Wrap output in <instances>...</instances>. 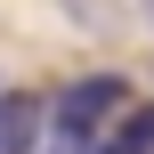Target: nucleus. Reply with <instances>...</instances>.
Wrapping results in <instances>:
<instances>
[{"instance_id": "obj_1", "label": "nucleus", "mask_w": 154, "mask_h": 154, "mask_svg": "<svg viewBox=\"0 0 154 154\" xmlns=\"http://www.w3.org/2000/svg\"><path fill=\"white\" fill-rule=\"evenodd\" d=\"M130 106V89H122V73H81V81H65L57 97H49V138L57 154H81L106 138V122Z\"/></svg>"}, {"instance_id": "obj_2", "label": "nucleus", "mask_w": 154, "mask_h": 154, "mask_svg": "<svg viewBox=\"0 0 154 154\" xmlns=\"http://www.w3.org/2000/svg\"><path fill=\"white\" fill-rule=\"evenodd\" d=\"M81 154H154V106H122L114 122H106V138Z\"/></svg>"}, {"instance_id": "obj_3", "label": "nucleus", "mask_w": 154, "mask_h": 154, "mask_svg": "<svg viewBox=\"0 0 154 154\" xmlns=\"http://www.w3.org/2000/svg\"><path fill=\"white\" fill-rule=\"evenodd\" d=\"M41 138V122H32V106L24 97H0V154H24Z\"/></svg>"}, {"instance_id": "obj_4", "label": "nucleus", "mask_w": 154, "mask_h": 154, "mask_svg": "<svg viewBox=\"0 0 154 154\" xmlns=\"http://www.w3.org/2000/svg\"><path fill=\"white\" fill-rule=\"evenodd\" d=\"M138 8H146V24H154V0H138Z\"/></svg>"}]
</instances>
